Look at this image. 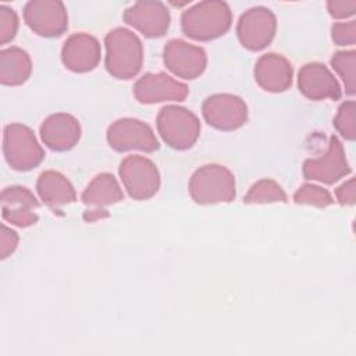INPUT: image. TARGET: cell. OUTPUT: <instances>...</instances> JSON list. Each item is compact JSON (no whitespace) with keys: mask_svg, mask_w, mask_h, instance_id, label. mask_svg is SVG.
<instances>
[{"mask_svg":"<svg viewBox=\"0 0 356 356\" xmlns=\"http://www.w3.org/2000/svg\"><path fill=\"white\" fill-rule=\"evenodd\" d=\"M335 129L346 139L355 140L356 138V104L353 100L345 102L339 106L334 118Z\"/></svg>","mask_w":356,"mask_h":356,"instance_id":"d4e9b609","label":"cell"},{"mask_svg":"<svg viewBox=\"0 0 356 356\" xmlns=\"http://www.w3.org/2000/svg\"><path fill=\"white\" fill-rule=\"evenodd\" d=\"M327 8L331 17L337 19L348 18L355 14L356 11V1L349 0V1H328Z\"/></svg>","mask_w":356,"mask_h":356,"instance_id":"f546056e","label":"cell"},{"mask_svg":"<svg viewBox=\"0 0 356 356\" xmlns=\"http://www.w3.org/2000/svg\"><path fill=\"white\" fill-rule=\"evenodd\" d=\"M157 131L172 149L185 150L193 146L200 134L197 117L181 106H164L157 115Z\"/></svg>","mask_w":356,"mask_h":356,"instance_id":"5b68a950","label":"cell"},{"mask_svg":"<svg viewBox=\"0 0 356 356\" xmlns=\"http://www.w3.org/2000/svg\"><path fill=\"white\" fill-rule=\"evenodd\" d=\"M106 70L117 79H131L142 68L143 47L140 39L125 28L106 35Z\"/></svg>","mask_w":356,"mask_h":356,"instance_id":"7a4b0ae2","label":"cell"},{"mask_svg":"<svg viewBox=\"0 0 356 356\" xmlns=\"http://www.w3.org/2000/svg\"><path fill=\"white\" fill-rule=\"evenodd\" d=\"M292 65L281 54H264L254 65V79L267 92L286 90L292 83Z\"/></svg>","mask_w":356,"mask_h":356,"instance_id":"d6986e66","label":"cell"},{"mask_svg":"<svg viewBox=\"0 0 356 356\" xmlns=\"http://www.w3.org/2000/svg\"><path fill=\"white\" fill-rule=\"evenodd\" d=\"M202 111L206 122L220 131L238 129L248 120V107L245 102L229 93L209 96L203 103Z\"/></svg>","mask_w":356,"mask_h":356,"instance_id":"30bf717a","label":"cell"},{"mask_svg":"<svg viewBox=\"0 0 356 356\" xmlns=\"http://www.w3.org/2000/svg\"><path fill=\"white\" fill-rule=\"evenodd\" d=\"M332 68L339 74L345 83V90L348 95H355L356 90V53L338 51L331 58Z\"/></svg>","mask_w":356,"mask_h":356,"instance_id":"cb8c5ba5","label":"cell"},{"mask_svg":"<svg viewBox=\"0 0 356 356\" xmlns=\"http://www.w3.org/2000/svg\"><path fill=\"white\" fill-rule=\"evenodd\" d=\"M275 29V15L266 7H253L241 15L236 25V35L243 47L259 51L271 43Z\"/></svg>","mask_w":356,"mask_h":356,"instance_id":"9c48e42d","label":"cell"},{"mask_svg":"<svg viewBox=\"0 0 356 356\" xmlns=\"http://www.w3.org/2000/svg\"><path fill=\"white\" fill-rule=\"evenodd\" d=\"M293 200L298 204H310L317 207H325L334 203L331 193L313 184H303L293 195Z\"/></svg>","mask_w":356,"mask_h":356,"instance_id":"484cf974","label":"cell"},{"mask_svg":"<svg viewBox=\"0 0 356 356\" xmlns=\"http://www.w3.org/2000/svg\"><path fill=\"white\" fill-rule=\"evenodd\" d=\"M102 49L96 38L88 33L71 35L63 46V64L74 72H88L96 68L100 61Z\"/></svg>","mask_w":356,"mask_h":356,"instance_id":"e0dca14e","label":"cell"},{"mask_svg":"<svg viewBox=\"0 0 356 356\" xmlns=\"http://www.w3.org/2000/svg\"><path fill=\"white\" fill-rule=\"evenodd\" d=\"M124 21L146 38H160L170 28V11L161 1H138L124 11Z\"/></svg>","mask_w":356,"mask_h":356,"instance_id":"5bb4252c","label":"cell"},{"mask_svg":"<svg viewBox=\"0 0 356 356\" xmlns=\"http://www.w3.org/2000/svg\"><path fill=\"white\" fill-rule=\"evenodd\" d=\"M40 138L49 149L65 152L78 143L81 125L75 117L67 113H56L49 115L40 125Z\"/></svg>","mask_w":356,"mask_h":356,"instance_id":"ac0fdd59","label":"cell"},{"mask_svg":"<svg viewBox=\"0 0 356 356\" xmlns=\"http://www.w3.org/2000/svg\"><path fill=\"white\" fill-rule=\"evenodd\" d=\"M350 172L345 150L339 139L330 138L325 154L316 159H307L303 163V175L307 179H316L324 184H334Z\"/></svg>","mask_w":356,"mask_h":356,"instance_id":"7c38bea8","label":"cell"},{"mask_svg":"<svg viewBox=\"0 0 356 356\" xmlns=\"http://www.w3.org/2000/svg\"><path fill=\"white\" fill-rule=\"evenodd\" d=\"M122 199L124 193L117 179L108 172L96 175L82 193L83 204L93 207V210H104L103 207L115 204Z\"/></svg>","mask_w":356,"mask_h":356,"instance_id":"44dd1931","label":"cell"},{"mask_svg":"<svg viewBox=\"0 0 356 356\" xmlns=\"http://www.w3.org/2000/svg\"><path fill=\"white\" fill-rule=\"evenodd\" d=\"M39 202L25 186H8L1 192V216L13 225L26 228L38 221Z\"/></svg>","mask_w":356,"mask_h":356,"instance_id":"9a60e30c","label":"cell"},{"mask_svg":"<svg viewBox=\"0 0 356 356\" xmlns=\"http://www.w3.org/2000/svg\"><path fill=\"white\" fill-rule=\"evenodd\" d=\"M107 142L117 152H154L160 147L153 129L136 118H120L107 129Z\"/></svg>","mask_w":356,"mask_h":356,"instance_id":"52a82bcc","label":"cell"},{"mask_svg":"<svg viewBox=\"0 0 356 356\" xmlns=\"http://www.w3.org/2000/svg\"><path fill=\"white\" fill-rule=\"evenodd\" d=\"M337 200L342 206H350L355 203V196H356V189H355V178H350L349 181L343 182L339 188L335 191Z\"/></svg>","mask_w":356,"mask_h":356,"instance_id":"4dcf8cb0","label":"cell"},{"mask_svg":"<svg viewBox=\"0 0 356 356\" xmlns=\"http://www.w3.org/2000/svg\"><path fill=\"white\" fill-rule=\"evenodd\" d=\"M32 63L28 53L19 47L0 51V82L7 86L22 85L31 75Z\"/></svg>","mask_w":356,"mask_h":356,"instance_id":"7402d4cb","label":"cell"},{"mask_svg":"<svg viewBox=\"0 0 356 356\" xmlns=\"http://www.w3.org/2000/svg\"><path fill=\"white\" fill-rule=\"evenodd\" d=\"M299 90L310 100H338L341 86L331 71L320 63L305 64L298 75Z\"/></svg>","mask_w":356,"mask_h":356,"instance_id":"2e32d148","label":"cell"},{"mask_svg":"<svg viewBox=\"0 0 356 356\" xmlns=\"http://www.w3.org/2000/svg\"><path fill=\"white\" fill-rule=\"evenodd\" d=\"M188 86L164 72H147L135 82L134 95L143 104L167 100L182 102L188 96Z\"/></svg>","mask_w":356,"mask_h":356,"instance_id":"4fadbf2b","label":"cell"},{"mask_svg":"<svg viewBox=\"0 0 356 356\" xmlns=\"http://www.w3.org/2000/svg\"><path fill=\"white\" fill-rule=\"evenodd\" d=\"M245 203H274L286 202V195L284 189L273 179L257 181L243 197Z\"/></svg>","mask_w":356,"mask_h":356,"instance_id":"603a6c76","label":"cell"},{"mask_svg":"<svg viewBox=\"0 0 356 356\" xmlns=\"http://www.w3.org/2000/svg\"><path fill=\"white\" fill-rule=\"evenodd\" d=\"M39 197L51 209L75 202L76 193L71 182L60 172L49 170L39 175L36 182Z\"/></svg>","mask_w":356,"mask_h":356,"instance_id":"ffe728a7","label":"cell"},{"mask_svg":"<svg viewBox=\"0 0 356 356\" xmlns=\"http://www.w3.org/2000/svg\"><path fill=\"white\" fill-rule=\"evenodd\" d=\"M331 36L332 40L339 44H355L356 42V22L349 21V22H338L334 24L331 28Z\"/></svg>","mask_w":356,"mask_h":356,"instance_id":"83f0119b","label":"cell"},{"mask_svg":"<svg viewBox=\"0 0 356 356\" xmlns=\"http://www.w3.org/2000/svg\"><path fill=\"white\" fill-rule=\"evenodd\" d=\"M189 195L199 204L231 202L235 197L232 172L218 164H206L195 171L189 181Z\"/></svg>","mask_w":356,"mask_h":356,"instance_id":"3957f363","label":"cell"},{"mask_svg":"<svg viewBox=\"0 0 356 356\" xmlns=\"http://www.w3.org/2000/svg\"><path fill=\"white\" fill-rule=\"evenodd\" d=\"M18 245V235L11 228L1 225V234H0V257L6 259L8 257Z\"/></svg>","mask_w":356,"mask_h":356,"instance_id":"f1b7e54d","label":"cell"},{"mask_svg":"<svg viewBox=\"0 0 356 356\" xmlns=\"http://www.w3.org/2000/svg\"><path fill=\"white\" fill-rule=\"evenodd\" d=\"M18 29V17L15 11L4 4L0 6V43L6 44L15 38Z\"/></svg>","mask_w":356,"mask_h":356,"instance_id":"4316f807","label":"cell"},{"mask_svg":"<svg viewBox=\"0 0 356 356\" xmlns=\"http://www.w3.org/2000/svg\"><path fill=\"white\" fill-rule=\"evenodd\" d=\"M26 25L39 36L54 38L68 28V15L64 3L58 0H32L24 7Z\"/></svg>","mask_w":356,"mask_h":356,"instance_id":"ba28073f","label":"cell"},{"mask_svg":"<svg viewBox=\"0 0 356 356\" xmlns=\"http://www.w3.org/2000/svg\"><path fill=\"white\" fill-rule=\"evenodd\" d=\"M3 152L8 165L17 171H29L44 159V152L32 129L18 122L4 127Z\"/></svg>","mask_w":356,"mask_h":356,"instance_id":"277c9868","label":"cell"},{"mask_svg":"<svg viewBox=\"0 0 356 356\" xmlns=\"http://www.w3.org/2000/svg\"><path fill=\"white\" fill-rule=\"evenodd\" d=\"M120 177L128 195L136 200L154 196L160 188V174L154 163L143 156L125 157L120 164Z\"/></svg>","mask_w":356,"mask_h":356,"instance_id":"8992f818","label":"cell"},{"mask_svg":"<svg viewBox=\"0 0 356 356\" xmlns=\"http://www.w3.org/2000/svg\"><path fill=\"white\" fill-rule=\"evenodd\" d=\"M165 67L177 76L184 79H195L203 74L207 57L206 51L186 43L181 39H172L167 43L163 53Z\"/></svg>","mask_w":356,"mask_h":356,"instance_id":"8fae6325","label":"cell"},{"mask_svg":"<svg viewBox=\"0 0 356 356\" xmlns=\"http://www.w3.org/2000/svg\"><path fill=\"white\" fill-rule=\"evenodd\" d=\"M231 21L232 15L227 3L207 0L184 11L181 26L188 38L207 42L224 35L229 29Z\"/></svg>","mask_w":356,"mask_h":356,"instance_id":"6da1fadb","label":"cell"}]
</instances>
